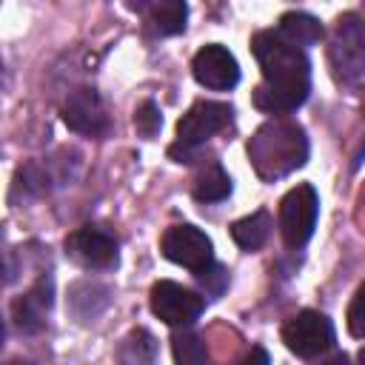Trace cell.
I'll list each match as a JSON object with an SVG mask.
<instances>
[{
  "label": "cell",
  "instance_id": "5bb4252c",
  "mask_svg": "<svg viewBox=\"0 0 365 365\" xmlns=\"http://www.w3.org/2000/svg\"><path fill=\"white\" fill-rule=\"evenodd\" d=\"M288 43H294V46H314V43H319V37H322V23L317 20V17H311V14H305V11H285L282 17H279V29H277Z\"/></svg>",
  "mask_w": 365,
  "mask_h": 365
},
{
  "label": "cell",
  "instance_id": "5b68a950",
  "mask_svg": "<svg viewBox=\"0 0 365 365\" xmlns=\"http://www.w3.org/2000/svg\"><path fill=\"white\" fill-rule=\"evenodd\" d=\"M317 214H319V197L314 191V185L302 182L297 188H291L282 200H279V234L282 242L288 248H302L314 228H317Z\"/></svg>",
  "mask_w": 365,
  "mask_h": 365
},
{
  "label": "cell",
  "instance_id": "7402d4cb",
  "mask_svg": "<svg viewBox=\"0 0 365 365\" xmlns=\"http://www.w3.org/2000/svg\"><path fill=\"white\" fill-rule=\"evenodd\" d=\"M348 331L354 336H365V282L356 288L351 305H348Z\"/></svg>",
  "mask_w": 365,
  "mask_h": 365
},
{
  "label": "cell",
  "instance_id": "8992f818",
  "mask_svg": "<svg viewBox=\"0 0 365 365\" xmlns=\"http://www.w3.org/2000/svg\"><path fill=\"white\" fill-rule=\"evenodd\" d=\"M334 325L319 311H299L282 325V342L299 359H314L334 348Z\"/></svg>",
  "mask_w": 365,
  "mask_h": 365
},
{
  "label": "cell",
  "instance_id": "4fadbf2b",
  "mask_svg": "<svg viewBox=\"0 0 365 365\" xmlns=\"http://www.w3.org/2000/svg\"><path fill=\"white\" fill-rule=\"evenodd\" d=\"M268 234H271V214H268L265 208H259V211H254V214H248V217L231 222V237H234V242H237L242 251H257V248H262L265 240H268Z\"/></svg>",
  "mask_w": 365,
  "mask_h": 365
},
{
  "label": "cell",
  "instance_id": "d4e9b609",
  "mask_svg": "<svg viewBox=\"0 0 365 365\" xmlns=\"http://www.w3.org/2000/svg\"><path fill=\"white\" fill-rule=\"evenodd\" d=\"M359 365H365V348L359 351Z\"/></svg>",
  "mask_w": 365,
  "mask_h": 365
},
{
  "label": "cell",
  "instance_id": "52a82bcc",
  "mask_svg": "<svg viewBox=\"0 0 365 365\" xmlns=\"http://www.w3.org/2000/svg\"><path fill=\"white\" fill-rule=\"evenodd\" d=\"M66 254L88 268V271H108V268H117V259H120V251H117V240L114 234H108L106 228L100 225H83L77 231H71L66 237Z\"/></svg>",
  "mask_w": 365,
  "mask_h": 365
},
{
  "label": "cell",
  "instance_id": "30bf717a",
  "mask_svg": "<svg viewBox=\"0 0 365 365\" xmlns=\"http://www.w3.org/2000/svg\"><path fill=\"white\" fill-rule=\"evenodd\" d=\"M191 71H194V80L211 91H228L237 86L240 80V66L234 60V54L220 46V43H208L202 46L197 54H194V63H191Z\"/></svg>",
  "mask_w": 365,
  "mask_h": 365
},
{
  "label": "cell",
  "instance_id": "8fae6325",
  "mask_svg": "<svg viewBox=\"0 0 365 365\" xmlns=\"http://www.w3.org/2000/svg\"><path fill=\"white\" fill-rule=\"evenodd\" d=\"M63 123L86 137H103L108 131V114L94 88H74L63 103Z\"/></svg>",
  "mask_w": 365,
  "mask_h": 365
},
{
  "label": "cell",
  "instance_id": "7a4b0ae2",
  "mask_svg": "<svg viewBox=\"0 0 365 365\" xmlns=\"http://www.w3.org/2000/svg\"><path fill=\"white\" fill-rule=\"evenodd\" d=\"M248 157L262 180H279L308 160L305 131L291 120H271L248 140Z\"/></svg>",
  "mask_w": 365,
  "mask_h": 365
},
{
  "label": "cell",
  "instance_id": "ac0fdd59",
  "mask_svg": "<svg viewBox=\"0 0 365 365\" xmlns=\"http://www.w3.org/2000/svg\"><path fill=\"white\" fill-rule=\"evenodd\" d=\"M231 194V177L225 174V168L220 163H208L194 182V197L200 202H220Z\"/></svg>",
  "mask_w": 365,
  "mask_h": 365
},
{
  "label": "cell",
  "instance_id": "d6986e66",
  "mask_svg": "<svg viewBox=\"0 0 365 365\" xmlns=\"http://www.w3.org/2000/svg\"><path fill=\"white\" fill-rule=\"evenodd\" d=\"M171 351H174V362L177 365H211L208 362V351L200 334L194 331H180L171 336Z\"/></svg>",
  "mask_w": 365,
  "mask_h": 365
},
{
  "label": "cell",
  "instance_id": "2e32d148",
  "mask_svg": "<svg viewBox=\"0 0 365 365\" xmlns=\"http://www.w3.org/2000/svg\"><path fill=\"white\" fill-rule=\"evenodd\" d=\"M106 302H108V288H103V285H97V282H77V285H71V291H68V305H71V311H74L83 322L94 319V317L106 308Z\"/></svg>",
  "mask_w": 365,
  "mask_h": 365
},
{
  "label": "cell",
  "instance_id": "6da1fadb",
  "mask_svg": "<svg viewBox=\"0 0 365 365\" xmlns=\"http://www.w3.org/2000/svg\"><path fill=\"white\" fill-rule=\"evenodd\" d=\"M251 51L262 68V83L254 91V106L265 114H288L308 100L311 66L299 46L279 31H257Z\"/></svg>",
  "mask_w": 365,
  "mask_h": 365
},
{
  "label": "cell",
  "instance_id": "ffe728a7",
  "mask_svg": "<svg viewBox=\"0 0 365 365\" xmlns=\"http://www.w3.org/2000/svg\"><path fill=\"white\" fill-rule=\"evenodd\" d=\"M197 277V282L202 285V291L208 294V297H222V291L228 288V271L222 268V265H217V262H211L208 268H202L200 274H194Z\"/></svg>",
  "mask_w": 365,
  "mask_h": 365
},
{
  "label": "cell",
  "instance_id": "ba28073f",
  "mask_svg": "<svg viewBox=\"0 0 365 365\" xmlns=\"http://www.w3.org/2000/svg\"><path fill=\"white\" fill-rule=\"evenodd\" d=\"M160 251L165 254V259L200 274L202 268H208L214 262V245L205 237V231H200L197 225H171L163 240H160Z\"/></svg>",
  "mask_w": 365,
  "mask_h": 365
},
{
  "label": "cell",
  "instance_id": "7c38bea8",
  "mask_svg": "<svg viewBox=\"0 0 365 365\" xmlns=\"http://www.w3.org/2000/svg\"><path fill=\"white\" fill-rule=\"evenodd\" d=\"M51 308V277H40L26 294L11 302V319L17 331L37 334L46 325V314Z\"/></svg>",
  "mask_w": 365,
  "mask_h": 365
},
{
  "label": "cell",
  "instance_id": "44dd1931",
  "mask_svg": "<svg viewBox=\"0 0 365 365\" xmlns=\"http://www.w3.org/2000/svg\"><path fill=\"white\" fill-rule=\"evenodd\" d=\"M163 125V117H160V108L154 106V100H145L137 111H134V128L143 134V137H154Z\"/></svg>",
  "mask_w": 365,
  "mask_h": 365
},
{
  "label": "cell",
  "instance_id": "277c9868",
  "mask_svg": "<svg viewBox=\"0 0 365 365\" xmlns=\"http://www.w3.org/2000/svg\"><path fill=\"white\" fill-rule=\"evenodd\" d=\"M231 106L228 103H214V100H197L177 123V143L168 148V154L177 163H188V154L200 148L211 134L222 131L231 123Z\"/></svg>",
  "mask_w": 365,
  "mask_h": 365
},
{
  "label": "cell",
  "instance_id": "cb8c5ba5",
  "mask_svg": "<svg viewBox=\"0 0 365 365\" xmlns=\"http://www.w3.org/2000/svg\"><path fill=\"white\" fill-rule=\"evenodd\" d=\"M319 365H351V362H348L345 354H334L331 359H325V362H319Z\"/></svg>",
  "mask_w": 365,
  "mask_h": 365
},
{
  "label": "cell",
  "instance_id": "603a6c76",
  "mask_svg": "<svg viewBox=\"0 0 365 365\" xmlns=\"http://www.w3.org/2000/svg\"><path fill=\"white\" fill-rule=\"evenodd\" d=\"M237 365H271V359H268V351L257 345V348H251V351H248Z\"/></svg>",
  "mask_w": 365,
  "mask_h": 365
},
{
  "label": "cell",
  "instance_id": "9c48e42d",
  "mask_svg": "<svg viewBox=\"0 0 365 365\" xmlns=\"http://www.w3.org/2000/svg\"><path fill=\"white\" fill-rule=\"evenodd\" d=\"M205 308V299L180 282L160 279L151 285V311L171 328H188Z\"/></svg>",
  "mask_w": 365,
  "mask_h": 365
},
{
  "label": "cell",
  "instance_id": "3957f363",
  "mask_svg": "<svg viewBox=\"0 0 365 365\" xmlns=\"http://www.w3.org/2000/svg\"><path fill=\"white\" fill-rule=\"evenodd\" d=\"M328 60L336 83L362 86L365 83V20L356 14H342L336 20Z\"/></svg>",
  "mask_w": 365,
  "mask_h": 365
},
{
  "label": "cell",
  "instance_id": "9a60e30c",
  "mask_svg": "<svg viewBox=\"0 0 365 365\" xmlns=\"http://www.w3.org/2000/svg\"><path fill=\"white\" fill-rule=\"evenodd\" d=\"M117 362L120 365H157V339L145 328L128 331V336L123 339L117 351Z\"/></svg>",
  "mask_w": 365,
  "mask_h": 365
},
{
  "label": "cell",
  "instance_id": "e0dca14e",
  "mask_svg": "<svg viewBox=\"0 0 365 365\" xmlns=\"http://www.w3.org/2000/svg\"><path fill=\"white\" fill-rule=\"evenodd\" d=\"M145 14L157 34H180L185 29L188 6L180 0H160V3H151L145 9Z\"/></svg>",
  "mask_w": 365,
  "mask_h": 365
}]
</instances>
